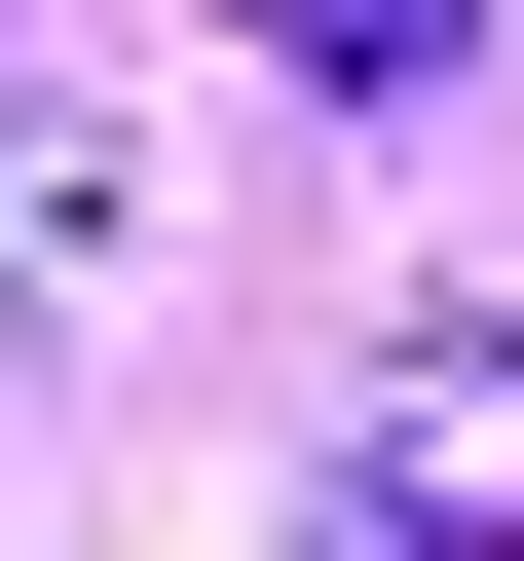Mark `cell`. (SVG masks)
<instances>
[{"mask_svg": "<svg viewBox=\"0 0 524 561\" xmlns=\"http://www.w3.org/2000/svg\"><path fill=\"white\" fill-rule=\"evenodd\" d=\"M375 524H412V561H524V337L375 375Z\"/></svg>", "mask_w": 524, "mask_h": 561, "instance_id": "cell-1", "label": "cell"}]
</instances>
